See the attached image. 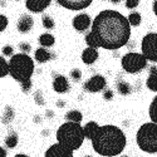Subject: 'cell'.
<instances>
[{
    "label": "cell",
    "instance_id": "obj_5",
    "mask_svg": "<svg viewBox=\"0 0 157 157\" xmlns=\"http://www.w3.org/2000/svg\"><path fill=\"white\" fill-rule=\"evenodd\" d=\"M136 142L138 147L147 153L157 152V124L148 122L142 124L136 135Z\"/></svg>",
    "mask_w": 157,
    "mask_h": 157
},
{
    "label": "cell",
    "instance_id": "obj_37",
    "mask_svg": "<svg viewBox=\"0 0 157 157\" xmlns=\"http://www.w3.org/2000/svg\"><path fill=\"white\" fill-rule=\"evenodd\" d=\"M152 9H153V13H155L156 17H157V0H155V2H153V6H152Z\"/></svg>",
    "mask_w": 157,
    "mask_h": 157
},
{
    "label": "cell",
    "instance_id": "obj_38",
    "mask_svg": "<svg viewBox=\"0 0 157 157\" xmlns=\"http://www.w3.org/2000/svg\"><path fill=\"white\" fill-rule=\"evenodd\" d=\"M14 157H29V156L25 155V153H18V155H15Z\"/></svg>",
    "mask_w": 157,
    "mask_h": 157
},
{
    "label": "cell",
    "instance_id": "obj_24",
    "mask_svg": "<svg viewBox=\"0 0 157 157\" xmlns=\"http://www.w3.org/2000/svg\"><path fill=\"white\" fill-rule=\"evenodd\" d=\"M148 114H150V118L151 122L157 124V96L153 98V101L150 104V109H148Z\"/></svg>",
    "mask_w": 157,
    "mask_h": 157
},
{
    "label": "cell",
    "instance_id": "obj_23",
    "mask_svg": "<svg viewBox=\"0 0 157 157\" xmlns=\"http://www.w3.org/2000/svg\"><path fill=\"white\" fill-rule=\"evenodd\" d=\"M117 90L118 93L122 96H128L131 92H132V88H131V84L127 83L123 79H118L117 81Z\"/></svg>",
    "mask_w": 157,
    "mask_h": 157
},
{
    "label": "cell",
    "instance_id": "obj_8",
    "mask_svg": "<svg viewBox=\"0 0 157 157\" xmlns=\"http://www.w3.org/2000/svg\"><path fill=\"white\" fill-rule=\"evenodd\" d=\"M106 86H107V81L106 78L101 74H96L93 77H90L89 79L84 83V89L87 92H90V93H97V92H101V90L106 89Z\"/></svg>",
    "mask_w": 157,
    "mask_h": 157
},
{
    "label": "cell",
    "instance_id": "obj_12",
    "mask_svg": "<svg viewBox=\"0 0 157 157\" xmlns=\"http://www.w3.org/2000/svg\"><path fill=\"white\" fill-rule=\"evenodd\" d=\"M34 27V19L28 15V14H23L19 19H18V23H17V29L19 33H23V34H27L29 33Z\"/></svg>",
    "mask_w": 157,
    "mask_h": 157
},
{
    "label": "cell",
    "instance_id": "obj_28",
    "mask_svg": "<svg viewBox=\"0 0 157 157\" xmlns=\"http://www.w3.org/2000/svg\"><path fill=\"white\" fill-rule=\"evenodd\" d=\"M42 23H43V27L45 29H54V27H56V23L50 15H43Z\"/></svg>",
    "mask_w": 157,
    "mask_h": 157
},
{
    "label": "cell",
    "instance_id": "obj_7",
    "mask_svg": "<svg viewBox=\"0 0 157 157\" xmlns=\"http://www.w3.org/2000/svg\"><path fill=\"white\" fill-rule=\"evenodd\" d=\"M142 56L147 60L157 63V33H148L141 42Z\"/></svg>",
    "mask_w": 157,
    "mask_h": 157
},
{
    "label": "cell",
    "instance_id": "obj_35",
    "mask_svg": "<svg viewBox=\"0 0 157 157\" xmlns=\"http://www.w3.org/2000/svg\"><path fill=\"white\" fill-rule=\"evenodd\" d=\"M103 98L106 99V101H111L113 98V92L111 89H104V92H103Z\"/></svg>",
    "mask_w": 157,
    "mask_h": 157
},
{
    "label": "cell",
    "instance_id": "obj_40",
    "mask_svg": "<svg viewBox=\"0 0 157 157\" xmlns=\"http://www.w3.org/2000/svg\"><path fill=\"white\" fill-rule=\"evenodd\" d=\"M47 114L49 116V118H52V116H53V112H49V111H48V112H47Z\"/></svg>",
    "mask_w": 157,
    "mask_h": 157
},
{
    "label": "cell",
    "instance_id": "obj_39",
    "mask_svg": "<svg viewBox=\"0 0 157 157\" xmlns=\"http://www.w3.org/2000/svg\"><path fill=\"white\" fill-rule=\"evenodd\" d=\"M111 3H114V4H118V3H121V0H109Z\"/></svg>",
    "mask_w": 157,
    "mask_h": 157
},
{
    "label": "cell",
    "instance_id": "obj_14",
    "mask_svg": "<svg viewBox=\"0 0 157 157\" xmlns=\"http://www.w3.org/2000/svg\"><path fill=\"white\" fill-rule=\"evenodd\" d=\"M53 89L57 93H65L69 90V83L68 79L64 75L59 74L53 79Z\"/></svg>",
    "mask_w": 157,
    "mask_h": 157
},
{
    "label": "cell",
    "instance_id": "obj_26",
    "mask_svg": "<svg viewBox=\"0 0 157 157\" xmlns=\"http://www.w3.org/2000/svg\"><path fill=\"white\" fill-rule=\"evenodd\" d=\"M127 20H128V23H129L131 27H137V25L141 24L142 18H141V14H138V13L135 11V13H131V14L128 15Z\"/></svg>",
    "mask_w": 157,
    "mask_h": 157
},
{
    "label": "cell",
    "instance_id": "obj_9",
    "mask_svg": "<svg viewBox=\"0 0 157 157\" xmlns=\"http://www.w3.org/2000/svg\"><path fill=\"white\" fill-rule=\"evenodd\" d=\"M44 157H73V151L57 142L45 151Z\"/></svg>",
    "mask_w": 157,
    "mask_h": 157
},
{
    "label": "cell",
    "instance_id": "obj_42",
    "mask_svg": "<svg viewBox=\"0 0 157 157\" xmlns=\"http://www.w3.org/2000/svg\"><path fill=\"white\" fill-rule=\"evenodd\" d=\"M84 157H92V156H84Z\"/></svg>",
    "mask_w": 157,
    "mask_h": 157
},
{
    "label": "cell",
    "instance_id": "obj_32",
    "mask_svg": "<svg viewBox=\"0 0 157 157\" xmlns=\"http://www.w3.org/2000/svg\"><path fill=\"white\" fill-rule=\"evenodd\" d=\"M19 49H20V53H25V54H28L29 52L32 50V47H30V44L29 43H24V42H21V43H19Z\"/></svg>",
    "mask_w": 157,
    "mask_h": 157
},
{
    "label": "cell",
    "instance_id": "obj_19",
    "mask_svg": "<svg viewBox=\"0 0 157 157\" xmlns=\"http://www.w3.org/2000/svg\"><path fill=\"white\" fill-rule=\"evenodd\" d=\"M4 143H5V147L9 148V150H14L18 143H19V137H18V133L14 132V131H10V132L6 135L5 140H4Z\"/></svg>",
    "mask_w": 157,
    "mask_h": 157
},
{
    "label": "cell",
    "instance_id": "obj_17",
    "mask_svg": "<svg viewBox=\"0 0 157 157\" xmlns=\"http://www.w3.org/2000/svg\"><path fill=\"white\" fill-rule=\"evenodd\" d=\"M146 86L152 92H157V67H151L150 73H148V78L146 81Z\"/></svg>",
    "mask_w": 157,
    "mask_h": 157
},
{
    "label": "cell",
    "instance_id": "obj_43",
    "mask_svg": "<svg viewBox=\"0 0 157 157\" xmlns=\"http://www.w3.org/2000/svg\"><path fill=\"white\" fill-rule=\"evenodd\" d=\"M122 157H128V156H122Z\"/></svg>",
    "mask_w": 157,
    "mask_h": 157
},
{
    "label": "cell",
    "instance_id": "obj_1",
    "mask_svg": "<svg viewBox=\"0 0 157 157\" xmlns=\"http://www.w3.org/2000/svg\"><path fill=\"white\" fill-rule=\"evenodd\" d=\"M90 32L101 48L117 50L124 47L131 36V25L126 17L116 10H103L94 18Z\"/></svg>",
    "mask_w": 157,
    "mask_h": 157
},
{
    "label": "cell",
    "instance_id": "obj_18",
    "mask_svg": "<svg viewBox=\"0 0 157 157\" xmlns=\"http://www.w3.org/2000/svg\"><path fill=\"white\" fill-rule=\"evenodd\" d=\"M50 58H52V53H50V52L47 48H43V47H39L35 50V53H34V59L38 63H45Z\"/></svg>",
    "mask_w": 157,
    "mask_h": 157
},
{
    "label": "cell",
    "instance_id": "obj_25",
    "mask_svg": "<svg viewBox=\"0 0 157 157\" xmlns=\"http://www.w3.org/2000/svg\"><path fill=\"white\" fill-rule=\"evenodd\" d=\"M9 74V63L8 60L0 56V78H4Z\"/></svg>",
    "mask_w": 157,
    "mask_h": 157
},
{
    "label": "cell",
    "instance_id": "obj_41",
    "mask_svg": "<svg viewBox=\"0 0 157 157\" xmlns=\"http://www.w3.org/2000/svg\"><path fill=\"white\" fill-rule=\"evenodd\" d=\"M58 106H64V102H58Z\"/></svg>",
    "mask_w": 157,
    "mask_h": 157
},
{
    "label": "cell",
    "instance_id": "obj_30",
    "mask_svg": "<svg viewBox=\"0 0 157 157\" xmlns=\"http://www.w3.org/2000/svg\"><path fill=\"white\" fill-rule=\"evenodd\" d=\"M3 56H5V57H13L14 56V48H13L11 45H9V44H6V45H4L3 47Z\"/></svg>",
    "mask_w": 157,
    "mask_h": 157
},
{
    "label": "cell",
    "instance_id": "obj_33",
    "mask_svg": "<svg viewBox=\"0 0 157 157\" xmlns=\"http://www.w3.org/2000/svg\"><path fill=\"white\" fill-rule=\"evenodd\" d=\"M34 99L36 102V104H40V106H43L44 104V98H43V93L40 92V90H38V92L34 94Z\"/></svg>",
    "mask_w": 157,
    "mask_h": 157
},
{
    "label": "cell",
    "instance_id": "obj_10",
    "mask_svg": "<svg viewBox=\"0 0 157 157\" xmlns=\"http://www.w3.org/2000/svg\"><path fill=\"white\" fill-rule=\"evenodd\" d=\"M93 0H57V3L69 10H83L92 4Z\"/></svg>",
    "mask_w": 157,
    "mask_h": 157
},
{
    "label": "cell",
    "instance_id": "obj_34",
    "mask_svg": "<svg viewBox=\"0 0 157 157\" xmlns=\"http://www.w3.org/2000/svg\"><path fill=\"white\" fill-rule=\"evenodd\" d=\"M140 4V0H126V8L127 9H135Z\"/></svg>",
    "mask_w": 157,
    "mask_h": 157
},
{
    "label": "cell",
    "instance_id": "obj_2",
    "mask_svg": "<svg viewBox=\"0 0 157 157\" xmlns=\"http://www.w3.org/2000/svg\"><path fill=\"white\" fill-rule=\"evenodd\" d=\"M126 136L123 131L113 124H106L99 127L97 135L92 140L93 150L104 157H113L121 155L126 147Z\"/></svg>",
    "mask_w": 157,
    "mask_h": 157
},
{
    "label": "cell",
    "instance_id": "obj_6",
    "mask_svg": "<svg viewBox=\"0 0 157 157\" xmlns=\"http://www.w3.org/2000/svg\"><path fill=\"white\" fill-rule=\"evenodd\" d=\"M122 68L129 73V74H135L141 72L142 69H145V67L147 65V59L140 53H127L122 57Z\"/></svg>",
    "mask_w": 157,
    "mask_h": 157
},
{
    "label": "cell",
    "instance_id": "obj_31",
    "mask_svg": "<svg viewBox=\"0 0 157 157\" xmlns=\"http://www.w3.org/2000/svg\"><path fill=\"white\" fill-rule=\"evenodd\" d=\"M8 24H9V20L8 18L4 15V14H0V33L4 32L8 27Z\"/></svg>",
    "mask_w": 157,
    "mask_h": 157
},
{
    "label": "cell",
    "instance_id": "obj_29",
    "mask_svg": "<svg viewBox=\"0 0 157 157\" xmlns=\"http://www.w3.org/2000/svg\"><path fill=\"white\" fill-rule=\"evenodd\" d=\"M71 78H72L74 82H79L81 78H82V72H81V69H78V68L72 69V71H71Z\"/></svg>",
    "mask_w": 157,
    "mask_h": 157
},
{
    "label": "cell",
    "instance_id": "obj_13",
    "mask_svg": "<svg viewBox=\"0 0 157 157\" xmlns=\"http://www.w3.org/2000/svg\"><path fill=\"white\" fill-rule=\"evenodd\" d=\"M52 3V0H27L25 6L32 13H42Z\"/></svg>",
    "mask_w": 157,
    "mask_h": 157
},
{
    "label": "cell",
    "instance_id": "obj_36",
    "mask_svg": "<svg viewBox=\"0 0 157 157\" xmlns=\"http://www.w3.org/2000/svg\"><path fill=\"white\" fill-rule=\"evenodd\" d=\"M0 157H8V150L0 146Z\"/></svg>",
    "mask_w": 157,
    "mask_h": 157
},
{
    "label": "cell",
    "instance_id": "obj_15",
    "mask_svg": "<svg viewBox=\"0 0 157 157\" xmlns=\"http://www.w3.org/2000/svg\"><path fill=\"white\" fill-rule=\"evenodd\" d=\"M98 57H99V54H98V50L96 48L88 47L82 52V60L84 64H88V65L93 64L98 59Z\"/></svg>",
    "mask_w": 157,
    "mask_h": 157
},
{
    "label": "cell",
    "instance_id": "obj_22",
    "mask_svg": "<svg viewBox=\"0 0 157 157\" xmlns=\"http://www.w3.org/2000/svg\"><path fill=\"white\" fill-rule=\"evenodd\" d=\"M65 120H67V122L81 123L82 120H83V114H82V112L77 111V109H72V111L67 112V114H65Z\"/></svg>",
    "mask_w": 157,
    "mask_h": 157
},
{
    "label": "cell",
    "instance_id": "obj_11",
    "mask_svg": "<svg viewBox=\"0 0 157 157\" xmlns=\"http://www.w3.org/2000/svg\"><path fill=\"white\" fill-rule=\"evenodd\" d=\"M73 28L77 32H86L90 28V18L88 14H78L73 18Z\"/></svg>",
    "mask_w": 157,
    "mask_h": 157
},
{
    "label": "cell",
    "instance_id": "obj_21",
    "mask_svg": "<svg viewBox=\"0 0 157 157\" xmlns=\"http://www.w3.org/2000/svg\"><path fill=\"white\" fill-rule=\"evenodd\" d=\"M15 117V111L11 106H6L4 108V112H3V116H2V122L4 124H10L13 122Z\"/></svg>",
    "mask_w": 157,
    "mask_h": 157
},
{
    "label": "cell",
    "instance_id": "obj_16",
    "mask_svg": "<svg viewBox=\"0 0 157 157\" xmlns=\"http://www.w3.org/2000/svg\"><path fill=\"white\" fill-rule=\"evenodd\" d=\"M98 129H99V124L94 121H90V122H87L83 127V132H84V137L87 140H90L92 141L94 138V136L97 135L98 132Z\"/></svg>",
    "mask_w": 157,
    "mask_h": 157
},
{
    "label": "cell",
    "instance_id": "obj_4",
    "mask_svg": "<svg viewBox=\"0 0 157 157\" xmlns=\"http://www.w3.org/2000/svg\"><path fill=\"white\" fill-rule=\"evenodd\" d=\"M57 142L72 151L78 150L86 140L81 123L65 122L57 129Z\"/></svg>",
    "mask_w": 157,
    "mask_h": 157
},
{
    "label": "cell",
    "instance_id": "obj_3",
    "mask_svg": "<svg viewBox=\"0 0 157 157\" xmlns=\"http://www.w3.org/2000/svg\"><path fill=\"white\" fill-rule=\"evenodd\" d=\"M9 63V74L13 79H15L20 84L32 82V77L34 73V60L29 54L18 53L14 54Z\"/></svg>",
    "mask_w": 157,
    "mask_h": 157
},
{
    "label": "cell",
    "instance_id": "obj_20",
    "mask_svg": "<svg viewBox=\"0 0 157 157\" xmlns=\"http://www.w3.org/2000/svg\"><path fill=\"white\" fill-rule=\"evenodd\" d=\"M38 43L40 44L43 48H48V47H52L56 43V38L50 33H44L38 38Z\"/></svg>",
    "mask_w": 157,
    "mask_h": 157
},
{
    "label": "cell",
    "instance_id": "obj_27",
    "mask_svg": "<svg viewBox=\"0 0 157 157\" xmlns=\"http://www.w3.org/2000/svg\"><path fill=\"white\" fill-rule=\"evenodd\" d=\"M86 43H87V45L88 47H90V48H99V44H98V42H97V39H96V36L92 34V32H89L87 35H86Z\"/></svg>",
    "mask_w": 157,
    "mask_h": 157
}]
</instances>
